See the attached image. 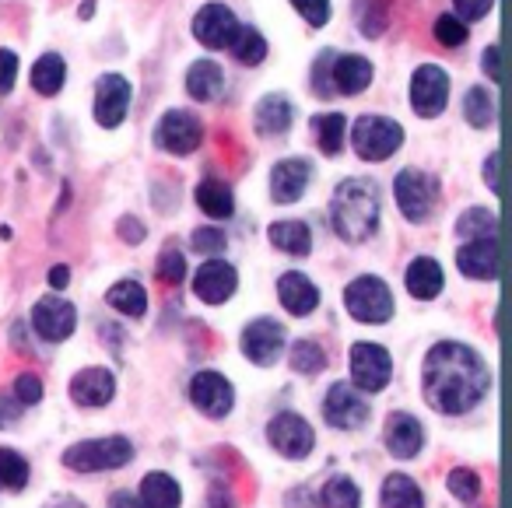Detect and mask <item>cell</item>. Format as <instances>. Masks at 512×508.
<instances>
[{
    "instance_id": "cell-1",
    "label": "cell",
    "mask_w": 512,
    "mask_h": 508,
    "mask_svg": "<svg viewBox=\"0 0 512 508\" xmlns=\"http://www.w3.org/2000/svg\"><path fill=\"white\" fill-rule=\"evenodd\" d=\"M488 365L474 347L442 340L425 358V400L439 414H467L488 393Z\"/></svg>"
},
{
    "instance_id": "cell-2",
    "label": "cell",
    "mask_w": 512,
    "mask_h": 508,
    "mask_svg": "<svg viewBox=\"0 0 512 508\" xmlns=\"http://www.w3.org/2000/svg\"><path fill=\"white\" fill-rule=\"evenodd\" d=\"M330 221L344 242H365L379 228V190L372 179H344L330 200Z\"/></svg>"
},
{
    "instance_id": "cell-3",
    "label": "cell",
    "mask_w": 512,
    "mask_h": 508,
    "mask_svg": "<svg viewBox=\"0 0 512 508\" xmlns=\"http://www.w3.org/2000/svg\"><path fill=\"white\" fill-rule=\"evenodd\" d=\"M134 459V445L130 438H88V442H78L64 452V466L78 473H95V470H120Z\"/></svg>"
},
{
    "instance_id": "cell-4",
    "label": "cell",
    "mask_w": 512,
    "mask_h": 508,
    "mask_svg": "<svg viewBox=\"0 0 512 508\" xmlns=\"http://www.w3.org/2000/svg\"><path fill=\"white\" fill-rule=\"evenodd\" d=\"M351 144H355L358 158L365 162H386L393 151L404 144V130L390 116H358L355 130H351Z\"/></svg>"
},
{
    "instance_id": "cell-5",
    "label": "cell",
    "mask_w": 512,
    "mask_h": 508,
    "mask_svg": "<svg viewBox=\"0 0 512 508\" xmlns=\"http://www.w3.org/2000/svg\"><path fill=\"white\" fill-rule=\"evenodd\" d=\"M393 197L407 221H428L439 207V183L421 169H404L393 179Z\"/></svg>"
},
{
    "instance_id": "cell-6",
    "label": "cell",
    "mask_w": 512,
    "mask_h": 508,
    "mask_svg": "<svg viewBox=\"0 0 512 508\" xmlns=\"http://www.w3.org/2000/svg\"><path fill=\"white\" fill-rule=\"evenodd\" d=\"M344 305L358 323H386L393 316V295L379 277L362 274L344 288Z\"/></svg>"
},
{
    "instance_id": "cell-7",
    "label": "cell",
    "mask_w": 512,
    "mask_h": 508,
    "mask_svg": "<svg viewBox=\"0 0 512 508\" xmlns=\"http://www.w3.org/2000/svg\"><path fill=\"white\" fill-rule=\"evenodd\" d=\"M200 141H204V127H200V120L190 109H169L155 127V144L162 151H169V155H193L200 148Z\"/></svg>"
},
{
    "instance_id": "cell-8",
    "label": "cell",
    "mask_w": 512,
    "mask_h": 508,
    "mask_svg": "<svg viewBox=\"0 0 512 508\" xmlns=\"http://www.w3.org/2000/svg\"><path fill=\"white\" fill-rule=\"evenodd\" d=\"M393 375V361L386 354V347L379 344H355L351 347V382L362 393H379L386 389Z\"/></svg>"
},
{
    "instance_id": "cell-9",
    "label": "cell",
    "mask_w": 512,
    "mask_h": 508,
    "mask_svg": "<svg viewBox=\"0 0 512 508\" xmlns=\"http://www.w3.org/2000/svg\"><path fill=\"white\" fill-rule=\"evenodd\" d=\"M449 102V78L442 67L435 64H421L418 71H414L411 78V106L418 116H425V120H432V116H439L442 109H446Z\"/></svg>"
},
{
    "instance_id": "cell-10",
    "label": "cell",
    "mask_w": 512,
    "mask_h": 508,
    "mask_svg": "<svg viewBox=\"0 0 512 508\" xmlns=\"http://www.w3.org/2000/svg\"><path fill=\"white\" fill-rule=\"evenodd\" d=\"M235 29H239V18H235L232 8L221 4V0H211V4H204V8L193 15V39L204 43L207 50H228Z\"/></svg>"
},
{
    "instance_id": "cell-11",
    "label": "cell",
    "mask_w": 512,
    "mask_h": 508,
    "mask_svg": "<svg viewBox=\"0 0 512 508\" xmlns=\"http://www.w3.org/2000/svg\"><path fill=\"white\" fill-rule=\"evenodd\" d=\"M285 351V326L278 319H253V323L242 330V354H246L253 365L267 368L281 358Z\"/></svg>"
},
{
    "instance_id": "cell-12",
    "label": "cell",
    "mask_w": 512,
    "mask_h": 508,
    "mask_svg": "<svg viewBox=\"0 0 512 508\" xmlns=\"http://www.w3.org/2000/svg\"><path fill=\"white\" fill-rule=\"evenodd\" d=\"M130 113V81L123 74H102L95 81V123L106 130L120 127Z\"/></svg>"
},
{
    "instance_id": "cell-13",
    "label": "cell",
    "mask_w": 512,
    "mask_h": 508,
    "mask_svg": "<svg viewBox=\"0 0 512 508\" xmlns=\"http://www.w3.org/2000/svg\"><path fill=\"white\" fill-rule=\"evenodd\" d=\"M74 326H78V312H74L71 302H64L57 295L39 298L36 309H32V330L43 340H50V344L67 340L74 333Z\"/></svg>"
},
{
    "instance_id": "cell-14",
    "label": "cell",
    "mask_w": 512,
    "mask_h": 508,
    "mask_svg": "<svg viewBox=\"0 0 512 508\" xmlns=\"http://www.w3.org/2000/svg\"><path fill=\"white\" fill-rule=\"evenodd\" d=\"M267 438H271L274 449L285 452V456H292V459L309 456L316 445V435H313V428H309V421L299 414H292V410H285V414H278L271 424H267Z\"/></svg>"
},
{
    "instance_id": "cell-15",
    "label": "cell",
    "mask_w": 512,
    "mask_h": 508,
    "mask_svg": "<svg viewBox=\"0 0 512 508\" xmlns=\"http://www.w3.org/2000/svg\"><path fill=\"white\" fill-rule=\"evenodd\" d=\"M323 417L334 428H362L369 421V400L348 382H334L327 400H323Z\"/></svg>"
},
{
    "instance_id": "cell-16",
    "label": "cell",
    "mask_w": 512,
    "mask_h": 508,
    "mask_svg": "<svg viewBox=\"0 0 512 508\" xmlns=\"http://www.w3.org/2000/svg\"><path fill=\"white\" fill-rule=\"evenodd\" d=\"M239 288V274H235L232 263L225 260H204L200 270L193 274V295L204 305H221L235 295Z\"/></svg>"
},
{
    "instance_id": "cell-17",
    "label": "cell",
    "mask_w": 512,
    "mask_h": 508,
    "mask_svg": "<svg viewBox=\"0 0 512 508\" xmlns=\"http://www.w3.org/2000/svg\"><path fill=\"white\" fill-rule=\"evenodd\" d=\"M190 400H193V407H197L200 414H207V417H225L228 410H232V403H235L232 382H228L225 375H218V372H211V368H204V372L193 375V382H190Z\"/></svg>"
},
{
    "instance_id": "cell-18",
    "label": "cell",
    "mask_w": 512,
    "mask_h": 508,
    "mask_svg": "<svg viewBox=\"0 0 512 508\" xmlns=\"http://www.w3.org/2000/svg\"><path fill=\"white\" fill-rule=\"evenodd\" d=\"M309 176H313V169H309L306 158H285V162L274 165V172H271L274 204H295V200H302V193H306V186H309Z\"/></svg>"
},
{
    "instance_id": "cell-19",
    "label": "cell",
    "mask_w": 512,
    "mask_h": 508,
    "mask_svg": "<svg viewBox=\"0 0 512 508\" xmlns=\"http://www.w3.org/2000/svg\"><path fill=\"white\" fill-rule=\"evenodd\" d=\"M456 267L474 281H495L498 277V242L495 239H470L456 249Z\"/></svg>"
},
{
    "instance_id": "cell-20",
    "label": "cell",
    "mask_w": 512,
    "mask_h": 508,
    "mask_svg": "<svg viewBox=\"0 0 512 508\" xmlns=\"http://www.w3.org/2000/svg\"><path fill=\"white\" fill-rule=\"evenodd\" d=\"M116 393V379L109 368H85L71 379V400L78 407H106Z\"/></svg>"
},
{
    "instance_id": "cell-21",
    "label": "cell",
    "mask_w": 512,
    "mask_h": 508,
    "mask_svg": "<svg viewBox=\"0 0 512 508\" xmlns=\"http://www.w3.org/2000/svg\"><path fill=\"white\" fill-rule=\"evenodd\" d=\"M383 442L397 459H414L421 452V442H425V431H421L414 414H390L386 417Z\"/></svg>"
},
{
    "instance_id": "cell-22",
    "label": "cell",
    "mask_w": 512,
    "mask_h": 508,
    "mask_svg": "<svg viewBox=\"0 0 512 508\" xmlns=\"http://www.w3.org/2000/svg\"><path fill=\"white\" fill-rule=\"evenodd\" d=\"M330 78H334V92L362 95L365 88L372 85V64L362 57V53H337Z\"/></svg>"
},
{
    "instance_id": "cell-23",
    "label": "cell",
    "mask_w": 512,
    "mask_h": 508,
    "mask_svg": "<svg viewBox=\"0 0 512 508\" xmlns=\"http://www.w3.org/2000/svg\"><path fill=\"white\" fill-rule=\"evenodd\" d=\"M278 298L292 316H309V312L320 305V288L309 281L306 274L292 270V274H281L278 281Z\"/></svg>"
},
{
    "instance_id": "cell-24",
    "label": "cell",
    "mask_w": 512,
    "mask_h": 508,
    "mask_svg": "<svg viewBox=\"0 0 512 508\" xmlns=\"http://www.w3.org/2000/svg\"><path fill=\"white\" fill-rule=\"evenodd\" d=\"M292 120H295V106L285 99V95H264L253 109L256 134H264V137L285 134V130L292 127Z\"/></svg>"
},
{
    "instance_id": "cell-25",
    "label": "cell",
    "mask_w": 512,
    "mask_h": 508,
    "mask_svg": "<svg viewBox=\"0 0 512 508\" xmlns=\"http://www.w3.org/2000/svg\"><path fill=\"white\" fill-rule=\"evenodd\" d=\"M221 88H225V74L214 60H197V64L186 71V92L197 102H218Z\"/></svg>"
},
{
    "instance_id": "cell-26",
    "label": "cell",
    "mask_w": 512,
    "mask_h": 508,
    "mask_svg": "<svg viewBox=\"0 0 512 508\" xmlns=\"http://www.w3.org/2000/svg\"><path fill=\"white\" fill-rule=\"evenodd\" d=\"M404 284L418 302H428V298H435L442 291V267L432 256H418V260L407 267Z\"/></svg>"
},
{
    "instance_id": "cell-27",
    "label": "cell",
    "mask_w": 512,
    "mask_h": 508,
    "mask_svg": "<svg viewBox=\"0 0 512 508\" xmlns=\"http://www.w3.org/2000/svg\"><path fill=\"white\" fill-rule=\"evenodd\" d=\"M141 501L144 508H179V501H183V491H179L176 477H169V473H148V477L141 480Z\"/></svg>"
},
{
    "instance_id": "cell-28",
    "label": "cell",
    "mask_w": 512,
    "mask_h": 508,
    "mask_svg": "<svg viewBox=\"0 0 512 508\" xmlns=\"http://www.w3.org/2000/svg\"><path fill=\"white\" fill-rule=\"evenodd\" d=\"M67 81V60L60 53H43L32 67V88H36L43 99H53V95L64 88Z\"/></svg>"
},
{
    "instance_id": "cell-29",
    "label": "cell",
    "mask_w": 512,
    "mask_h": 508,
    "mask_svg": "<svg viewBox=\"0 0 512 508\" xmlns=\"http://www.w3.org/2000/svg\"><path fill=\"white\" fill-rule=\"evenodd\" d=\"M267 235L288 256H309V249H313V232L306 221H274Z\"/></svg>"
},
{
    "instance_id": "cell-30",
    "label": "cell",
    "mask_w": 512,
    "mask_h": 508,
    "mask_svg": "<svg viewBox=\"0 0 512 508\" xmlns=\"http://www.w3.org/2000/svg\"><path fill=\"white\" fill-rule=\"evenodd\" d=\"M228 50H232V57L239 60L242 67H256V64H264V57H267V39L260 36V29H253V25H239L232 43H228Z\"/></svg>"
},
{
    "instance_id": "cell-31",
    "label": "cell",
    "mask_w": 512,
    "mask_h": 508,
    "mask_svg": "<svg viewBox=\"0 0 512 508\" xmlns=\"http://www.w3.org/2000/svg\"><path fill=\"white\" fill-rule=\"evenodd\" d=\"M383 508H425L421 487L407 473H390L383 484Z\"/></svg>"
},
{
    "instance_id": "cell-32",
    "label": "cell",
    "mask_w": 512,
    "mask_h": 508,
    "mask_svg": "<svg viewBox=\"0 0 512 508\" xmlns=\"http://www.w3.org/2000/svg\"><path fill=\"white\" fill-rule=\"evenodd\" d=\"M313 137H316V144H320V151L327 158H334L337 151L344 148V113H320V116H313Z\"/></svg>"
},
{
    "instance_id": "cell-33",
    "label": "cell",
    "mask_w": 512,
    "mask_h": 508,
    "mask_svg": "<svg viewBox=\"0 0 512 508\" xmlns=\"http://www.w3.org/2000/svg\"><path fill=\"white\" fill-rule=\"evenodd\" d=\"M197 204H200V211L211 214V218H228V214H235V197L221 179H204V183L197 186Z\"/></svg>"
},
{
    "instance_id": "cell-34",
    "label": "cell",
    "mask_w": 512,
    "mask_h": 508,
    "mask_svg": "<svg viewBox=\"0 0 512 508\" xmlns=\"http://www.w3.org/2000/svg\"><path fill=\"white\" fill-rule=\"evenodd\" d=\"M106 302H109V309H116V312L144 316V312H148V291H144L137 281H120L106 291Z\"/></svg>"
},
{
    "instance_id": "cell-35",
    "label": "cell",
    "mask_w": 512,
    "mask_h": 508,
    "mask_svg": "<svg viewBox=\"0 0 512 508\" xmlns=\"http://www.w3.org/2000/svg\"><path fill=\"white\" fill-rule=\"evenodd\" d=\"M456 235H463V239H495L498 235V218L491 211H484V207H470V211H463L460 218H456Z\"/></svg>"
},
{
    "instance_id": "cell-36",
    "label": "cell",
    "mask_w": 512,
    "mask_h": 508,
    "mask_svg": "<svg viewBox=\"0 0 512 508\" xmlns=\"http://www.w3.org/2000/svg\"><path fill=\"white\" fill-rule=\"evenodd\" d=\"M355 22L365 39H379L386 32V25H390V11H386L383 0H358Z\"/></svg>"
},
{
    "instance_id": "cell-37",
    "label": "cell",
    "mask_w": 512,
    "mask_h": 508,
    "mask_svg": "<svg viewBox=\"0 0 512 508\" xmlns=\"http://www.w3.org/2000/svg\"><path fill=\"white\" fill-rule=\"evenodd\" d=\"M288 361H292L295 372L302 375H320L323 368H327V351H323L316 340H295L292 351H288Z\"/></svg>"
},
{
    "instance_id": "cell-38",
    "label": "cell",
    "mask_w": 512,
    "mask_h": 508,
    "mask_svg": "<svg viewBox=\"0 0 512 508\" xmlns=\"http://www.w3.org/2000/svg\"><path fill=\"white\" fill-rule=\"evenodd\" d=\"M25 484H29V463H25V456L15 449H0V487L4 491H25Z\"/></svg>"
},
{
    "instance_id": "cell-39",
    "label": "cell",
    "mask_w": 512,
    "mask_h": 508,
    "mask_svg": "<svg viewBox=\"0 0 512 508\" xmlns=\"http://www.w3.org/2000/svg\"><path fill=\"white\" fill-rule=\"evenodd\" d=\"M362 505V491L351 477H330L323 487V508H358Z\"/></svg>"
},
{
    "instance_id": "cell-40",
    "label": "cell",
    "mask_w": 512,
    "mask_h": 508,
    "mask_svg": "<svg viewBox=\"0 0 512 508\" xmlns=\"http://www.w3.org/2000/svg\"><path fill=\"white\" fill-rule=\"evenodd\" d=\"M463 116H467V123L477 130L491 127V120H495V102H491V95L484 92V88H470V92L463 95Z\"/></svg>"
},
{
    "instance_id": "cell-41",
    "label": "cell",
    "mask_w": 512,
    "mask_h": 508,
    "mask_svg": "<svg viewBox=\"0 0 512 508\" xmlns=\"http://www.w3.org/2000/svg\"><path fill=\"white\" fill-rule=\"evenodd\" d=\"M334 57L337 50H320L313 60V92L320 95V99H334V78H330V71H334Z\"/></svg>"
},
{
    "instance_id": "cell-42",
    "label": "cell",
    "mask_w": 512,
    "mask_h": 508,
    "mask_svg": "<svg viewBox=\"0 0 512 508\" xmlns=\"http://www.w3.org/2000/svg\"><path fill=\"white\" fill-rule=\"evenodd\" d=\"M467 25L460 22L456 15H439L435 18V39H439L442 46H449V50H456V46L467 43Z\"/></svg>"
},
{
    "instance_id": "cell-43",
    "label": "cell",
    "mask_w": 512,
    "mask_h": 508,
    "mask_svg": "<svg viewBox=\"0 0 512 508\" xmlns=\"http://www.w3.org/2000/svg\"><path fill=\"white\" fill-rule=\"evenodd\" d=\"M186 277V256L179 249L165 246L162 256H158V281L165 284H179Z\"/></svg>"
},
{
    "instance_id": "cell-44",
    "label": "cell",
    "mask_w": 512,
    "mask_h": 508,
    "mask_svg": "<svg viewBox=\"0 0 512 508\" xmlns=\"http://www.w3.org/2000/svg\"><path fill=\"white\" fill-rule=\"evenodd\" d=\"M449 491L460 501H474L481 494V477L474 470H467V466H460V470L449 473Z\"/></svg>"
},
{
    "instance_id": "cell-45",
    "label": "cell",
    "mask_w": 512,
    "mask_h": 508,
    "mask_svg": "<svg viewBox=\"0 0 512 508\" xmlns=\"http://www.w3.org/2000/svg\"><path fill=\"white\" fill-rule=\"evenodd\" d=\"M190 246L197 249V253H204V256H221V253H225V246H228V235L221 232V228H197V232H193V239H190Z\"/></svg>"
},
{
    "instance_id": "cell-46",
    "label": "cell",
    "mask_w": 512,
    "mask_h": 508,
    "mask_svg": "<svg viewBox=\"0 0 512 508\" xmlns=\"http://www.w3.org/2000/svg\"><path fill=\"white\" fill-rule=\"evenodd\" d=\"M15 396L22 407H36L39 400H43V382H39V375H32V372H25V375H18L15 379Z\"/></svg>"
},
{
    "instance_id": "cell-47",
    "label": "cell",
    "mask_w": 512,
    "mask_h": 508,
    "mask_svg": "<svg viewBox=\"0 0 512 508\" xmlns=\"http://www.w3.org/2000/svg\"><path fill=\"white\" fill-rule=\"evenodd\" d=\"M292 8L306 18L313 29H323L330 22V0H292Z\"/></svg>"
},
{
    "instance_id": "cell-48",
    "label": "cell",
    "mask_w": 512,
    "mask_h": 508,
    "mask_svg": "<svg viewBox=\"0 0 512 508\" xmlns=\"http://www.w3.org/2000/svg\"><path fill=\"white\" fill-rule=\"evenodd\" d=\"M491 4H495V0H453V15L460 18L463 25L481 22V18L491 15Z\"/></svg>"
},
{
    "instance_id": "cell-49",
    "label": "cell",
    "mask_w": 512,
    "mask_h": 508,
    "mask_svg": "<svg viewBox=\"0 0 512 508\" xmlns=\"http://www.w3.org/2000/svg\"><path fill=\"white\" fill-rule=\"evenodd\" d=\"M18 81V57L11 50H0V95H8Z\"/></svg>"
},
{
    "instance_id": "cell-50",
    "label": "cell",
    "mask_w": 512,
    "mask_h": 508,
    "mask_svg": "<svg viewBox=\"0 0 512 508\" xmlns=\"http://www.w3.org/2000/svg\"><path fill=\"white\" fill-rule=\"evenodd\" d=\"M116 228H120V239H123V242H130V246L144 242V235H148V232H144V225L134 218V214H123L120 225H116Z\"/></svg>"
},
{
    "instance_id": "cell-51",
    "label": "cell",
    "mask_w": 512,
    "mask_h": 508,
    "mask_svg": "<svg viewBox=\"0 0 512 508\" xmlns=\"http://www.w3.org/2000/svg\"><path fill=\"white\" fill-rule=\"evenodd\" d=\"M22 403L15 400V396H0V428H8V424H15L18 417H22Z\"/></svg>"
},
{
    "instance_id": "cell-52",
    "label": "cell",
    "mask_w": 512,
    "mask_h": 508,
    "mask_svg": "<svg viewBox=\"0 0 512 508\" xmlns=\"http://www.w3.org/2000/svg\"><path fill=\"white\" fill-rule=\"evenodd\" d=\"M498 57H502V50H498V46H488V50H484V57H481V67L484 71H488V78L495 81H502V74H498Z\"/></svg>"
},
{
    "instance_id": "cell-53",
    "label": "cell",
    "mask_w": 512,
    "mask_h": 508,
    "mask_svg": "<svg viewBox=\"0 0 512 508\" xmlns=\"http://www.w3.org/2000/svg\"><path fill=\"white\" fill-rule=\"evenodd\" d=\"M484 179H488L491 190H498V151H491L488 162H484Z\"/></svg>"
},
{
    "instance_id": "cell-54",
    "label": "cell",
    "mask_w": 512,
    "mask_h": 508,
    "mask_svg": "<svg viewBox=\"0 0 512 508\" xmlns=\"http://www.w3.org/2000/svg\"><path fill=\"white\" fill-rule=\"evenodd\" d=\"M109 508H144V505L134 498V494L120 491V494H113V498H109Z\"/></svg>"
},
{
    "instance_id": "cell-55",
    "label": "cell",
    "mask_w": 512,
    "mask_h": 508,
    "mask_svg": "<svg viewBox=\"0 0 512 508\" xmlns=\"http://www.w3.org/2000/svg\"><path fill=\"white\" fill-rule=\"evenodd\" d=\"M67 281H71V270H67V267H53L50 270V288H67Z\"/></svg>"
},
{
    "instance_id": "cell-56",
    "label": "cell",
    "mask_w": 512,
    "mask_h": 508,
    "mask_svg": "<svg viewBox=\"0 0 512 508\" xmlns=\"http://www.w3.org/2000/svg\"><path fill=\"white\" fill-rule=\"evenodd\" d=\"M46 508H85V505H81L78 498H71V494H67V498H53Z\"/></svg>"
},
{
    "instance_id": "cell-57",
    "label": "cell",
    "mask_w": 512,
    "mask_h": 508,
    "mask_svg": "<svg viewBox=\"0 0 512 508\" xmlns=\"http://www.w3.org/2000/svg\"><path fill=\"white\" fill-rule=\"evenodd\" d=\"M95 15V0H85V4H81V18H92Z\"/></svg>"
}]
</instances>
